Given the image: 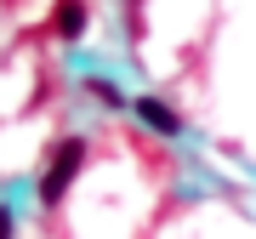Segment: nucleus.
<instances>
[{
    "label": "nucleus",
    "instance_id": "nucleus-1",
    "mask_svg": "<svg viewBox=\"0 0 256 239\" xmlns=\"http://www.w3.org/2000/svg\"><path fill=\"white\" fill-rule=\"evenodd\" d=\"M80 166H86V142H80V137H63V142L52 148L46 171H40V205H46V211L68 194V182L80 176Z\"/></svg>",
    "mask_w": 256,
    "mask_h": 239
},
{
    "label": "nucleus",
    "instance_id": "nucleus-3",
    "mask_svg": "<svg viewBox=\"0 0 256 239\" xmlns=\"http://www.w3.org/2000/svg\"><path fill=\"white\" fill-rule=\"evenodd\" d=\"M86 23H92L86 0H57V6H52V28H57L63 40H80V34H86Z\"/></svg>",
    "mask_w": 256,
    "mask_h": 239
},
{
    "label": "nucleus",
    "instance_id": "nucleus-2",
    "mask_svg": "<svg viewBox=\"0 0 256 239\" xmlns=\"http://www.w3.org/2000/svg\"><path fill=\"white\" fill-rule=\"evenodd\" d=\"M131 108H137V120H142L148 131H160V137H182V114H176L171 102H160V97H137Z\"/></svg>",
    "mask_w": 256,
    "mask_h": 239
},
{
    "label": "nucleus",
    "instance_id": "nucleus-5",
    "mask_svg": "<svg viewBox=\"0 0 256 239\" xmlns=\"http://www.w3.org/2000/svg\"><path fill=\"white\" fill-rule=\"evenodd\" d=\"M0 239H12V205H0Z\"/></svg>",
    "mask_w": 256,
    "mask_h": 239
},
{
    "label": "nucleus",
    "instance_id": "nucleus-4",
    "mask_svg": "<svg viewBox=\"0 0 256 239\" xmlns=\"http://www.w3.org/2000/svg\"><path fill=\"white\" fill-rule=\"evenodd\" d=\"M86 92H92L97 102H108V108H126V97H120V86H114V80H102V74H92V80H86Z\"/></svg>",
    "mask_w": 256,
    "mask_h": 239
}]
</instances>
